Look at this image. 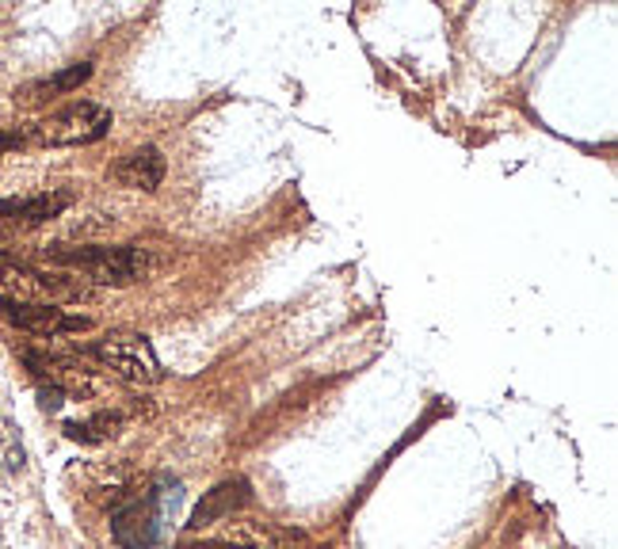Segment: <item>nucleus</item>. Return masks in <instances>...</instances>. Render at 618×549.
Here are the masks:
<instances>
[{
  "mask_svg": "<svg viewBox=\"0 0 618 549\" xmlns=\"http://www.w3.org/2000/svg\"><path fill=\"white\" fill-rule=\"evenodd\" d=\"M84 81H92V61H73V65L58 69L54 76H43V81L23 84V88L15 92V104H23V107H46V104H54L58 96H69V92H76Z\"/></svg>",
  "mask_w": 618,
  "mask_h": 549,
  "instance_id": "obj_10",
  "label": "nucleus"
},
{
  "mask_svg": "<svg viewBox=\"0 0 618 549\" xmlns=\"http://www.w3.org/2000/svg\"><path fill=\"white\" fill-rule=\"evenodd\" d=\"M111 130V111L104 104H92V99H76V104L61 107V111L46 115L38 127H31V142L38 145H92L99 138H107Z\"/></svg>",
  "mask_w": 618,
  "mask_h": 549,
  "instance_id": "obj_3",
  "label": "nucleus"
},
{
  "mask_svg": "<svg viewBox=\"0 0 618 549\" xmlns=\"http://www.w3.org/2000/svg\"><path fill=\"white\" fill-rule=\"evenodd\" d=\"M69 203H73L69 191H38V195H23V199H0V222L43 226V222L58 218L61 211H69Z\"/></svg>",
  "mask_w": 618,
  "mask_h": 549,
  "instance_id": "obj_9",
  "label": "nucleus"
},
{
  "mask_svg": "<svg viewBox=\"0 0 618 549\" xmlns=\"http://www.w3.org/2000/svg\"><path fill=\"white\" fill-rule=\"evenodd\" d=\"M38 397H43V408H46V413H58L61 401H66V393L54 390V385H38Z\"/></svg>",
  "mask_w": 618,
  "mask_h": 549,
  "instance_id": "obj_13",
  "label": "nucleus"
},
{
  "mask_svg": "<svg viewBox=\"0 0 618 549\" xmlns=\"http://www.w3.org/2000/svg\"><path fill=\"white\" fill-rule=\"evenodd\" d=\"M165 172H168V160L157 145H138V150H130L127 157H119V165H115V180L130 191H145V195H153V191L165 183Z\"/></svg>",
  "mask_w": 618,
  "mask_h": 549,
  "instance_id": "obj_8",
  "label": "nucleus"
},
{
  "mask_svg": "<svg viewBox=\"0 0 618 549\" xmlns=\"http://www.w3.org/2000/svg\"><path fill=\"white\" fill-rule=\"evenodd\" d=\"M23 142H27V138L15 134V130H0V157H4V153H12V150H20Z\"/></svg>",
  "mask_w": 618,
  "mask_h": 549,
  "instance_id": "obj_14",
  "label": "nucleus"
},
{
  "mask_svg": "<svg viewBox=\"0 0 618 549\" xmlns=\"http://www.w3.org/2000/svg\"><path fill=\"white\" fill-rule=\"evenodd\" d=\"M0 321H8L12 329L31 332V336H73V332H88L92 321L81 313H69L61 306H43V301H15L0 298Z\"/></svg>",
  "mask_w": 618,
  "mask_h": 549,
  "instance_id": "obj_6",
  "label": "nucleus"
},
{
  "mask_svg": "<svg viewBox=\"0 0 618 549\" xmlns=\"http://www.w3.org/2000/svg\"><path fill=\"white\" fill-rule=\"evenodd\" d=\"M249 500H252V485L245 481V477H229V481L214 485V489L199 500V508L188 520V530H203V527H214V523L234 520Z\"/></svg>",
  "mask_w": 618,
  "mask_h": 549,
  "instance_id": "obj_7",
  "label": "nucleus"
},
{
  "mask_svg": "<svg viewBox=\"0 0 618 549\" xmlns=\"http://www.w3.org/2000/svg\"><path fill=\"white\" fill-rule=\"evenodd\" d=\"M168 520L161 515L157 500L145 492H119V504L111 512V538L122 549H153L165 535Z\"/></svg>",
  "mask_w": 618,
  "mask_h": 549,
  "instance_id": "obj_5",
  "label": "nucleus"
},
{
  "mask_svg": "<svg viewBox=\"0 0 618 549\" xmlns=\"http://www.w3.org/2000/svg\"><path fill=\"white\" fill-rule=\"evenodd\" d=\"M92 359H99L107 370L122 378L130 385H157L161 382V359L153 351V344L145 336H134V332H115V336H104L88 347Z\"/></svg>",
  "mask_w": 618,
  "mask_h": 549,
  "instance_id": "obj_4",
  "label": "nucleus"
},
{
  "mask_svg": "<svg viewBox=\"0 0 618 549\" xmlns=\"http://www.w3.org/2000/svg\"><path fill=\"white\" fill-rule=\"evenodd\" d=\"M122 428V416L119 413H92L88 420H73L66 423V435L73 443H84V446H99L107 439H115Z\"/></svg>",
  "mask_w": 618,
  "mask_h": 549,
  "instance_id": "obj_12",
  "label": "nucleus"
},
{
  "mask_svg": "<svg viewBox=\"0 0 618 549\" xmlns=\"http://www.w3.org/2000/svg\"><path fill=\"white\" fill-rule=\"evenodd\" d=\"M0 298L43 301V306H61V301L88 298V290H84L81 283H69L66 275L38 272V267L27 264V260L0 252Z\"/></svg>",
  "mask_w": 618,
  "mask_h": 549,
  "instance_id": "obj_2",
  "label": "nucleus"
},
{
  "mask_svg": "<svg viewBox=\"0 0 618 549\" xmlns=\"http://www.w3.org/2000/svg\"><path fill=\"white\" fill-rule=\"evenodd\" d=\"M180 549H302L298 535H283V530H257V535H237V538H218V542H195Z\"/></svg>",
  "mask_w": 618,
  "mask_h": 549,
  "instance_id": "obj_11",
  "label": "nucleus"
},
{
  "mask_svg": "<svg viewBox=\"0 0 618 549\" xmlns=\"http://www.w3.org/2000/svg\"><path fill=\"white\" fill-rule=\"evenodd\" d=\"M43 260L88 275L99 286H130L153 272V260L134 244H46Z\"/></svg>",
  "mask_w": 618,
  "mask_h": 549,
  "instance_id": "obj_1",
  "label": "nucleus"
}]
</instances>
